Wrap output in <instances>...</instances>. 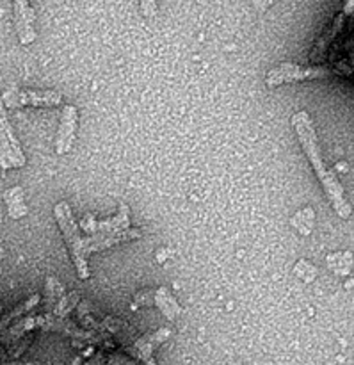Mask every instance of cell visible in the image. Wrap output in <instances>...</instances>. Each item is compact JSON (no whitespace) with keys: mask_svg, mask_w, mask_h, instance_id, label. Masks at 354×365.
Wrapping results in <instances>:
<instances>
[{"mask_svg":"<svg viewBox=\"0 0 354 365\" xmlns=\"http://www.w3.org/2000/svg\"><path fill=\"white\" fill-rule=\"evenodd\" d=\"M292 127H294L296 135L299 139V145L305 150L306 157H308L310 164L316 170L317 178L323 184L324 192L330 198L331 205H333L335 212L342 217V220H349L353 212L351 203L345 198L344 187H342L340 180L337 178V175L331 170H328V166L323 160V153H321L319 139H317L316 127H313V121L310 118V114L306 110H299L292 116Z\"/></svg>","mask_w":354,"mask_h":365,"instance_id":"cell-1","label":"cell"},{"mask_svg":"<svg viewBox=\"0 0 354 365\" xmlns=\"http://www.w3.org/2000/svg\"><path fill=\"white\" fill-rule=\"evenodd\" d=\"M351 73V66L344 63L316 64V66H299V64L294 63H283L267 71L266 84L267 88H278L281 84L319 81V78H328L333 77V75H345V77H349Z\"/></svg>","mask_w":354,"mask_h":365,"instance_id":"cell-2","label":"cell"},{"mask_svg":"<svg viewBox=\"0 0 354 365\" xmlns=\"http://www.w3.org/2000/svg\"><path fill=\"white\" fill-rule=\"evenodd\" d=\"M53 216H56L57 225H59L61 232L64 235V241H66L68 252H70L71 260L75 264V269H77L78 278L82 282L89 278V267H88V259L84 257L82 252V235L80 228H78L77 221H75L73 214H71L70 203L61 202L53 207Z\"/></svg>","mask_w":354,"mask_h":365,"instance_id":"cell-3","label":"cell"},{"mask_svg":"<svg viewBox=\"0 0 354 365\" xmlns=\"http://www.w3.org/2000/svg\"><path fill=\"white\" fill-rule=\"evenodd\" d=\"M171 337L170 328H160L157 331H150V334L141 335V337H135L130 344L123 346L125 351L128 355H132L134 359H137L142 365H157L155 359H153V353L159 348L160 344L167 341Z\"/></svg>","mask_w":354,"mask_h":365,"instance_id":"cell-4","label":"cell"},{"mask_svg":"<svg viewBox=\"0 0 354 365\" xmlns=\"http://www.w3.org/2000/svg\"><path fill=\"white\" fill-rule=\"evenodd\" d=\"M63 102V96L57 91H20V89H9L4 93L2 103L9 109L24 106L34 107H53Z\"/></svg>","mask_w":354,"mask_h":365,"instance_id":"cell-5","label":"cell"},{"mask_svg":"<svg viewBox=\"0 0 354 365\" xmlns=\"http://www.w3.org/2000/svg\"><path fill=\"white\" fill-rule=\"evenodd\" d=\"M141 235L142 232L139 228H128V230L121 232V234H93L89 237H82V252H84V257L88 259L93 253L103 252V250L123 245V242L135 241Z\"/></svg>","mask_w":354,"mask_h":365,"instance_id":"cell-6","label":"cell"},{"mask_svg":"<svg viewBox=\"0 0 354 365\" xmlns=\"http://www.w3.org/2000/svg\"><path fill=\"white\" fill-rule=\"evenodd\" d=\"M77 120L78 113L75 106H66L61 114V123L57 128L56 135V153L57 155H64L71 150V145L75 141V134H77Z\"/></svg>","mask_w":354,"mask_h":365,"instance_id":"cell-7","label":"cell"},{"mask_svg":"<svg viewBox=\"0 0 354 365\" xmlns=\"http://www.w3.org/2000/svg\"><path fill=\"white\" fill-rule=\"evenodd\" d=\"M14 9V25H16L18 38L21 45H31L36 39L34 20L36 13L31 7L28 0H13Z\"/></svg>","mask_w":354,"mask_h":365,"instance_id":"cell-8","label":"cell"},{"mask_svg":"<svg viewBox=\"0 0 354 365\" xmlns=\"http://www.w3.org/2000/svg\"><path fill=\"white\" fill-rule=\"evenodd\" d=\"M41 324H43V316L24 317V319L13 323L9 328H6V330L0 334V342H2L7 349L13 348V346L16 344L18 341H21L28 331L36 330V328H41Z\"/></svg>","mask_w":354,"mask_h":365,"instance_id":"cell-9","label":"cell"},{"mask_svg":"<svg viewBox=\"0 0 354 365\" xmlns=\"http://www.w3.org/2000/svg\"><path fill=\"white\" fill-rule=\"evenodd\" d=\"M345 18L348 16H345L344 13H338L337 16H335L333 24H331L330 27L324 31V34L317 39L316 46H313L312 52H310V63H321V61L324 59V56H326V52H328V48L331 46V43L337 39V36L340 34V31L344 29Z\"/></svg>","mask_w":354,"mask_h":365,"instance_id":"cell-10","label":"cell"},{"mask_svg":"<svg viewBox=\"0 0 354 365\" xmlns=\"http://www.w3.org/2000/svg\"><path fill=\"white\" fill-rule=\"evenodd\" d=\"M153 305H155L157 309L162 312V316L170 321H175L182 314L180 303L173 298L170 289L164 287V285L153 291Z\"/></svg>","mask_w":354,"mask_h":365,"instance_id":"cell-11","label":"cell"},{"mask_svg":"<svg viewBox=\"0 0 354 365\" xmlns=\"http://www.w3.org/2000/svg\"><path fill=\"white\" fill-rule=\"evenodd\" d=\"M95 234H121V232L130 228V220H128V207L123 202L120 203V210H118L116 217L103 223H96Z\"/></svg>","mask_w":354,"mask_h":365,"instance_id":"cell-12","label":"cell"},{"mask_svg":"<svg viewBox=\"0 0 354 365\" xmlns=\"http://www.w3.org/2000/svg\"><path fill=\"white\" fill-rule=\"evenodd\" d=\"M4 202L7 203V210H9V217L13 220H20V217L27 216V205L24 203V189L21 187H11L4 192Z\"/></svg>","mask_w":354,"mask_h":365,"instance_id":"cell-13","label":"cell"},{"mask_svg":"<svg viewBox=\"0 0 354 365\" xmlns=\"http://www.w3.org/2000/svg\"><path fill=\"white\" fill-rule=\"evenodd\" d=\"M39 302H41V296H39V294H32L31 298H27V299H25V302H21L18 307H14V309L11 310V312L4 314V316L0 317V334H2V331L6 330V328H9L11 323H13V321H16L18 317L25 316V314L31 312L32 309H36V307L39 305Z\"/></svg>","mask_w":354,"mask_h":365,"instance_id":"cell-14","label":"cell"},{"mask_svg":"<svg viewBox=\"0 0 354 365\" xmlns=\"http://www.w3.org/2000/svg\"><path fill=\"white\" fill-rule=\"evenodd\" d=\"M0 132H2V134L7 138V141H9L11 148H13L14 155H16V159L20 160L21 166H25V155H24V152H21V146H20V143H18L13 127H11L9 120H7V114H6V109H4L2 98H0Z\"/></svg>","mask_w":354,"mask_h":365,"instance_id":"cell-15","label":"cell"},{"mask_svg":"<svg viewBox=\"0 0 354 365\" xmlns=\"http://www.w3.org/2000/svg\"><path fill=\"white\" fill-rule=\"evenodd\" d=\"M78 303H80V292L71 291L70 294L64 292V294L57 299L56 307H53V310L50 314H52L53 317H59V319H66V317L70 316V312H73L75 307H77Z\"/></svg>","mask_w":354,"mask_h":365,"instance_id":"cell-16","label":"cell"},{"mask_svg":"<svg viewBox=\"0 0 354 365\" xmlns=\"http://www.w3.org/2000/svg\"><path fill=\"white\" fill-rule=\"evenodd\" d=\"M64 287L56 277H48L46 278V289H45V294L41 296L43 303H45V314H50L56 307L57 299L64 294Z\"/></svg>","mask_w":354,"mask_h":365,"instance_id":"cell-17","label":"cell"},{"mask_svg":"<svg viewBox=\"0 0 354 365\" xmlns=\"http://www.w3.org/2000/svg\"><path fill=\"white\" fill-rule=\"evenodd\" d=\"M313 221H316V212H313L312 207H306V209L299 210L294 216L291 217V225L303 235L312 234Z\"/></svg>","mask_w":354,"mask_h":365,"instance_id":"cell-18","label":"cell"},{"mask_svg":"<svg viewBox=\"0 0 354 365\" xmlns=\"http://www.w3.org/2000/svg\"><path fill=\"white\" fill-rule=\"evenodd\" d=\"M326 264L335 274H349L353 269V253H331L328 255Z\"/></svg>","mask_w":354,"mask_h":365,"instance_id":"cell-19","label":"cell"},{"mask_svg":"<svg viewBox=\"0 0 354 365\" xmlns=\"http://www.w3.org/2000/svg\"><path fill=\"white\" fill-rule=\"evenodd\" d=\"M296 274L301 277L306 284H312L313 278H316L317 274V269L316 266H312V264L308 262V260H299L298 266H296Z\"/></svg>","mask_w":354,"mask_h":365,"instance_id":"cell-20","label":"cell"},{"mask_svg":"<svg viewBox=\"0 0 354 365\" xmlns=\"http://www.w3.org/2000/svg\"><path fill=\"white\" fill-rule=\"evenodd\" d=\"M31 341H32V337H27V335H25V337L21 339V341H18L16 344L13 346V348L7 349V353H9L11 359H18V356H20L21 353H24L25 349L28 348V344H31Z\"/></svg>","mask_w":354,"mask_h":365,"instance_id":"cell-21","label":"cell"},{"mask_svg":"<svg viewBox=\"0 0 354 365\" xmlns=\"http://www.w3.org/2000/svg\"><path fill=\"white\" fill-rule=\"evenodd\" d=\"M142 16L153 18L157 14V0H139Z\"/></svg>","mask_w":354,"mask_h":365,"instance_id":"cell-22","label":"cell"},{"mask_svg":"<svg viewBox=\"0 0 354 365\" xmlns=\"http://www.w3.org/2000/svg\"><path fill=\"white\" fill-rule=\"evenodd\" d=\"M253 4H255V7H256V9H260V11H266L267 7H269L271 4H273V0H253Z\"/></svg>","mask_w":354,"mask_h":365,"instance_id":"cell-23","label":"cell"},{"mask_svg":"<svg viewBox=\"0 0 354 365\" xmlns=\"http://www.w3.org/2000/svg\"><path fill=\"white\" fill-rule=\"evenodd\" d=\"M354 11V0H345V6H344V11L342 13L345 14V16H351Z\"/></svg>","mask_w":354,"mask_h":365,"instance_id":"cell-24","label":"cell"},{"mask_svg":"<svg viewBox=\"0 0 354 365\" xmlns=\"http://www.w3.org/2000/svg\"><path fill=\"white\" fill-rule=\"evenodd\" d=\"M0 168H2V170H11V166H9V163H7L6 153H4L2 146H0Z\"/></svg>","mask_w":354,"mask_h":365,"instance_id":"cell-25","label":"cell"},{"mask_svg":"<svg viewBox=\"0 0 354 365\" xmlns=\"http://www.w3.org/2000/svg\"><path fill=\"white\" fill-rule=\"evenodd\" d=\"M2 365H41L38 362H27V364H21V362H11V364H2Z\"/></svg>","mask_w":354,"mask_h":365,"instance_id":"cell-26","label":"cell"},{"mask_svg":"<svg viewBox=\"0 0 354 365\" xmlns=\"http://www.w3.org/2000/svg\"><path fill=\"white\" fill-rule=\"evenodd\" d=\"M230 365H242V364L237 362V360H230Z\"/></svg>","mask_w":354,"mask_h":365,"instance_id":"cell-27","label":"cell"}]
</instances>
